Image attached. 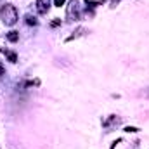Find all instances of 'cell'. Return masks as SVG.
I'll return each instance as SVG.
<instances>
[{
  "mask_svg": "<svg viewBox=\"0 0 149 149\" xmlns=\"http://www.w3.org/2000/svg\"><path fill=\"white\" fill-rule=\"evenodd\" d=\"M0 17L3 21V24H7V26L16 24V21H17V10H16V7L10 5V3H5L0 9Z\"/></svg>",
  "mask_w": 149,
  "mask_h": 149,
  "instance_id": "cell-1",
  "label": "cell"
},
{
  "mask_svg": "<svg viewBox=\"0 0 149 149\" xmlns=\"http://www.w3.org/2000/svg\"><path fill=\"white\" fill-rule=\"evenodd\" d=\"M68 17L70 19H78L80 17V7H78V2L71 0L70 5H68Z\"/></svg>",
  "mask_w": 149,
  "mask_h": 149,
  "instance_id": "cell-2",
  "label": "cell"
},
{
  "mask_svg": "<svg viewBox=\"0 0 149 149\" xmlns=\"http://www.w3.org/2000/svg\"><path fill=\"white\" fill-rule=\"evenodd\" d=\"M50 9V0H37V10L40 14H47Z\"/></svg>",
  "mask_w": 149,
  "mask_h": 149,
  "instance_id": "cell-3",
  "label": "cell"
},
{
  "mask_svg": "<svg viewBox=\"0 0 149 149\" xmlns=\"http://www.w3.org/2000/svg\"><path fill=\"white\" fill-rule=\"evenodd\" d=\"M17 38H19V33H17V31H10V33L7 35V40H9V42H17Z\"/></svg>",
  "mask_w": 149,
  "mask_h": 149,
  "instance_id": "cell-4",
  "label": "cell"
},
{
  "mask_svg": "<svg viewBox=\"0 0 149 149\" xmlns=\"http://www.w3.org/2000/svg\"><path fill=\"white\" fill-rule=\"evenodd\" d=\"M5 54H7V57H9V61H10V63H16V61H17L16 54H12V52H5Z\"/></svg>",
  "mask_w": 149,
  "mask_h": 149,
  "instance_id": "cell-5",
  "label": "cell"
},
{
  "mask_svg": "<svg viewBox=\"0 0 149 149\" xmlns=\"http://www.w3.org/2000/svg\"><path fill=\"white\" fill-rule=\"evenodd\" d=\"M26 23H28V24H37V19L31 17V16H26Z\"/></svg>",
  "mask_w": 149,
  "mask_h": 149,
  "instance_id": "cell-6",
  "label": "cell"
},
{
  "mask_svg": "<svg viewBox=\"0 0 149 149\" xmlns=\"http://www.w3.org/2000/svg\"><path fill=\"white\" fill-rule=\"evenodd\" d=\"M54 3H56V7H61V5L66 3V0H54Z\"/></svg>",
  "mask_w": 149,
  "mask_h": 149,
  "instance_id": "cell-7",
  "label": "cell"
},
{
  "mask_svg": "<svg viewBox=\"0 0 149 149\" xmlns=\"http://www.w3.org/2000/svg\"><path fill=\"white\" fill-rule=\"evenodd\" d=\"M125 132H137V128H135V127H127Z\"/></svg>",
  "mask_w": 149,
  "mask_h": 149,
  "instance_id": "cell-8",
  "label": "cell"
},
{
  "mask_svg": "<svg viewBox=\"0 0 149 149\" xmlns=\"http://www.w3.org/2000/svg\"><path fill=\"white\" fill-rule=\"evenodd\" d=\"M59 24H61V21H59V19H56V21H52V23H50V26H59Z\"/></svg>",
  "mask_w": 149,
  "mask_h": 149,
  "instance_id": "cell-9",
  "label": "cell"
},
{
  "mask_svg": "<svg viewBox=\"0 0 149 149\" xmlns=\"http://www.w3.org/2000/svg\"><path fill=\"white\" fill-rule=\"evenodd\" d=\"M3 73H5V68H3V66L0 64V76H3Z\"/></svg>",
  "mask_w": 149,
  "mask_h": 149,
  "instance_id": "cell-10",
  "label": "cell"
}]
</instances>
